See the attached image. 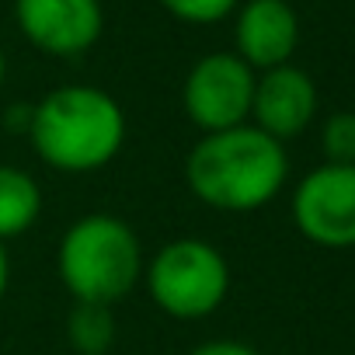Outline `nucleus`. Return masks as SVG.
I'll list each match as a JSON object with an SVG mask.
<instances>
[{"label": "nucleus", "instance_id": "obj_1", "mask_svg": "<svg viewBox=\"0 0 355 355\" xmlns=\"http://www.w3.org/2000/svg\"><path fill=\"white\" fill-rule=\"evenodd\" d=\"M289 178L286 143L244 122L223 132H206L185 157L192 196L223 213H254L268 206Z\"/></svg>", "mask_w": 355, "mask_h": 355}, {"label": "nucleus", "instance_id": "obj_2", "mask_svg": "<svg viewBox=\"0 0 355 355\" xmlns=\"http://www.w3.org/2000/svg\"><path fill=\"white\" fill-rule=\"evenodd\" d=\"M28 139L53 171L91 174L119 157L125 143V112L101 87L67 84L32 105Z\"/></svg>", "mask_w": 355, "mask_h": 355}, {"label": "nucleus", "instance_id": "obj_3", "mask_svg": "<svg viewBox=\"0 0 355 355\" xmlns=\"http://www.w3.org/2000/svg\"><path fill=\"white\" fill-rule=\"evenodd\" d=\"M56 268L77 303L112 306L143 279V248L125 220L112 213H91L67 227Z\"/></svg>", "mask_w": 355, "mask_h": 355}, {"label": "nucleus", "instance_id": "obj_4", "mask_svg": "<svg viewBox=\"0 0 355 355\" xmlns=\"http://www.w3.org/2000/svg\"><path fill=\"white\" fill-rule=\"evenodd\" d=\"M143 282L157 310L174 320H202L216 313L230 293V265L202 237L164 244L143 268Z\"/></svg>", "mask_w": 355, "mask_h": 355}, {"label": "nucleus", "instance_id": "obj_5", "mask_svg": "<svg viewBox=\"0 0 355 355\" xmlns=\"http://www.w3.org/2000/svg\"><path fill=\"white\" fill-rule=\"evenodd\" d=\"M254 80L258 73L237 53H209L189 70L182 84L185 115L202 132H223L244 125L251 119Z\"/></svg>", "mask_w": 355, "mask_h": 355}, {"label": "nucleus", "instance_id": "obj_6", "mask_svg": "<svg viewBox=\"0 0 355 355\" xmlns=\"http://www.w3.org/2000/svg\"><path fill=\"white\" fill-rule=\"evenodd\" d=\"M296 230L331 251L355 248V167L320 164L293 189Z\"/></svg>", "mask_w": 355, "mask_h": 355}, {"label": "nucleus", "instance_id": "obj_7", "mask_svg": "<svg viewBox=\"0 0 355 355\" xmlns=\"http://www.w3.org/2000/svg\"><path fill=\"white\" fill-rule=\"evenodd\" d=\"M21 35L49 56H80L105 32L101 0H15Z\"/></svg>", "mask_w": 355, "mask_h": 355}, {"label": "nucleus", "instance_id": "obj_8", "mask_svg": "<svg viewBox=\"0 0 355 355\" xmlns=\"http://www.w3.org/2000/svg\"><path fill=\"white\" fill-rule=\"evenodd\" d=\"M317 84L306 70L286 63L275 70H261L254 80V101H251V125H258L265 136L289 143L303 136L317 115Z\"/></svg>", "mask_w": 355, "mask_h": 355}, {"label": "nucleus", "instance_id": "obj_9", "mask_svg": "<svg viewBox=\"0 0 355 355\" xmlns=\"http://www.w3.org/2000/svg\"><path fill=\"white\" fill-rule=\"evenodd\" d=\"M234 15V53L254 73L293 63L300 46V18L289 0H248Z\"/></svg>", "mask_w": 355, "mask_h": 355}, {"label": "nucleus", "instance_id": "obj_10", "mask_svg": "<svg viewBox=\"0 0 355 355\" xmlns=\"http://www.w3.org/2000/svg\"><path fill=\"white\" fill-rule=\"evenodd\" d=\"M42 216V189L39 182L11 164H0V244L32 230Z\"/></svg>", "mask_w": 355, "mask_h": 355}, {"label": "nucleus", "instance_id": "obj_11", "mask_svg": "<svg viewBox=\"0 0 355 355\" xmlns=\"http://www.w3.org/2000/svg\"><path fill=\"white\" fill-rule=\"evenodd\" d=\"M67 341L77 355H105L115 345V313L101 303H73L67 317Z\"/></svg>", "mask_w": 355, "mask_h": 355}, {"label": "nucleus", "instance_id": "obj_12", "mask_svg": "<svg viewBox=\"0 0 355 355\" xmlns=\"http://www.w3.org/2000/svg\"><path fill=\"white\" fill-rule=\"evenodd\" d=\"M320 150H324V164L355 167V112H334L324 119Z\"/></svg>", "mask_w": 355, "mask_h": 355}, {"label": "nucleus", "instance_id": "obj_13", "mask_svg": "<svg viewBox=\"0 0 355 355\" xmlns=\"http://www.w3.org/2000/svg\"><path fill=\"white\" fill-rule=\"evenodd\" d=\"M160 8L185 25H216L241 8V0H160Z\"/></svg>", "mask_w": 355, "mask_h": 355}, {"label": "nucleus", "instance_id": "obj_14", "mask_svg": "<svg viewBox=\"0 0 355 355\" xmlns=\"http://www.w3.org/2000/svg\"><path fill=\"white\" fill-rule=\"evenodd\" d=\"M189 355H261V352L251 348V345H244V341L220 338V341H202V345H196Z\"/></svg>", "mask_w": 355, "mask_h": 355}, {"label": "nucleus", "instance_id": "obj_15", "mask_svg": "<svg viewBox=\"0 0 355 355\" xmlns=\"http://www.w3.org/2000/svg\"><path fill=\"white\" fill-rule=\"evenodd\" d=\"M8 282H11V261H8L4 244H0V300H4V293H8Z\"/></svg>", "mask_w": 355, "mask_h": 355}, {"label": "nucleus", "instance_id": "obj_16", "mask_svg": "<svg viewBox=\"0 0 355 355\" xmlns=\"http://www.w3.org/2000/svg\"><path fill=\"white\" fill-rule=\"evenodd\" d=\"M4 77H8V60H4V49H0V87H4Z\"/></svg>", "mask_w": 355, "mask_h": 355}]
</instances>
